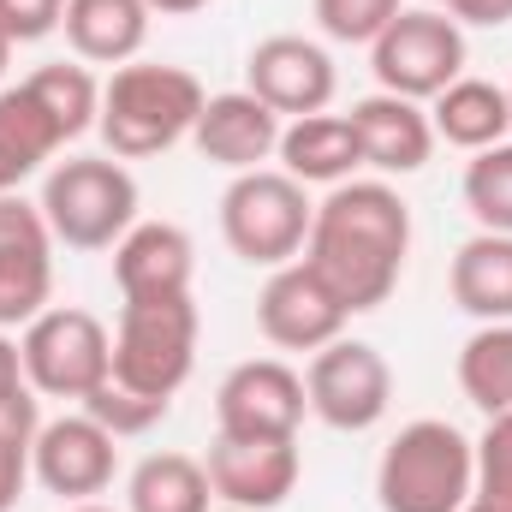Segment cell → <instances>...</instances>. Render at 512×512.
Segmentation results:
<instances>
[{
  "label": "cell",
  "mask_w": 512,
  "mask_h": 512,
  "mask_svg": "<svg viewBox=\"0 0 512 512\" xmlns=\"http://www.w3.org/2000/svg\"><path fill=\"white\" fill-rule=\"evenodd\" d=\"M370 66L387 96L435 102L453 78H465V30L441 6H399V18L370 42Z\"/></svg>",
  "instance_id": "cell-8"
},
{
  "label": "cell",
  "mask_w": 512,
  "mask_h": 512,
  "mask_svg": "<svg viewBox=\"0 0 512 512\" xmlns=\"http://www.w3.org/2000/svg\"><path fill=\"white\" fill-rule=\"evenodd\" d=\"M66 18V0H0V30L12 42H42Z\"/></svg>",
  "instance_id": "cell-32"
},
{
  "label": "cell",
  "mask_w": 512,
  "mask_h": 512,
  "mask_svg": "<svg viewBox=\"0 0 512 512\" xmlns=\"http://www.w3.org/2000/svg\"><path fill=\"white\" fill-rule=\"evenodd\" d=\"M280 173H292L298 185H346L352 167H364L358 155V137L346 114H310V120H292L280 131Z\"/></svg>",
  "instance_id": "cell-20"
},
{
  "label": "cell",
  "mask_w": 512,
  "mask_h": 512,
  "mask_svg": "<svg viewBox=\"0 0 512 512\" xmlns=\"http://www.w3.org/2000/svg\"><path fill=\"white\" fill-rule=\"evenodd\" d=\"M30 393H36V387L24 382V358H18V346L0 334V411L18 405V399H30Z\"/></svg>",
  "instance_id": "cell-34"
},
{
  "label": "cell",
  "mask_w": 512,
  "mask_h": 512,
  "mask_svg": "<svg viewBox=\"0 0 512 512\" xmlns=\"http://www.w3.org/2000/svg\"><path fill=\"white\" fill-rule=\"evenodd\" d=\"M310 221H316V203L304 197V185L292 173H274V167L239 173L221 197V239L251 268H280V262L304 256Z\"/></svg>",
  "instance_id": "cell-6"
},
{
  "label": "cell",
  "mask_w": 512,
  "mask_h": 512,
  "mask_svg": "<svg viewBox=\"0 0 512 512\" xmlns=\"http://www.w3.org/2000/svg\"><path fill=\"white\" fill-rule=\"evenodd\" d=\"M465 209L483 233H512V143L483 149L465 167Z\"/></svg>",
  "instance_id": "cell-27"
},
{
  "label": "cell",
  "mask_w": 512,
  "mask_h": 512,
  "mask_svg": "<svg viewBox=\"0 0 512 512\" xmlns=\"http://www.w3.org/2000/svg\"><path fill=\"white\" fill-rule=\"evenodd\" d=\"M131 512H209L215 489L191 453H149L126 483Z\"/></svg>",
  "instance_id": "cell-24"
},
{
  "label": "cell",
  "mask_w": 512,
  "mask_h": 512,
  "mask_svg": "<svg viewBox=\"0 0 512 512\" xmlns=\"http://www.w3.org/2000/svg\"><path fill=\"white\" fill-rule=\"evenodd\" d=\"M245 90L256 102H268L280 120L328 114V102H334V60H328V48H316L304 36H268L245 60Z\"/></svg>",
  "instance_id": "cell-14"
},
{
  "label": "cell",
  "mask_w": 512,
  "mask_h": 512,
  "mask_svg": "<svg viewBox=\"0 0 512 512\" xmlns=\"http://www.w3.org/2000/svg\"><path fill=\"white\" fill-rule=\"evenodd\" d=\"M203 102L209 96H203L197 72L167 66V60H131V66H120L102 84V120H96V131H102L108 155L143 161V155H161L179 137H191Z\"/></svg>",
  "instance_id": "cell-2"
},
{
  "label": "cell",
  "mask_w": 512,
  "mask_h": 512,
  "mask_svg": "<svg viewBox=\"0 0 512 512\" xmlns=\"http://www.w3.org/2000/svg\"><path fill=\"white\" fill-rule=\"evenodd\" d=\"M36 429H42V423H36V393L0 411V512L18 507V495H24V483H30Z\"/></svg>",
  "instance_id": "cell-29"
},
{
  "label": "cell",
  "mask_w": 512,
  "mask_h": 512,
  "mask_svg": "<svg viewBox=\"0 0 512 512\" xmlns=\"http://www.w3.org/2000/svg\"><path fill=\"white\" fill-rule=\"evenodd\" d=\"M66 512H114V507H102V501H72Z\"/></svg>",
  "instance_id": "cell-36"
},
{
  "label": "cell",
  "mask_w": 512,
  "mask_h": 512,
  "mask_svg": "<svg viewBox=\"0 0 512 512\" xmlns=\"http://www.w3.org/2000/svg\"><path fill=\"white\" fill-rule=\"evenodd\" d=\"M280 114L268 102H256L251 90H227V96H209L197 126H191V143L203 149V161L215 167H233V173H256L274 149H280Z\"/></svg>",
  "instance_id": "cell-16"
},
{
  "label": "cell",
  "mask_w": 512,
  "mask_h": 512,
  "mask_svg": "<svg viewBox=\"0 0 512 512\" xmlns=\"http://www.w3.org/2000/svg\"><path fill=\"white\" fill-rule=\"evenodd\" d=\"M507 96H512V90H507Z\"/></svg>",
  "instance_id": "cell-41"
},
{
  "label": "cell",
  "mask_w": 512,
  "mask_h": 512,
  "mask_svg": "<svg viewBox=\"0 0 512 512\" xmlns=\"http://www.w3.org/2000/svg\"><path fill=\"white\" fill-rule=\"evenodd\" d=\"M114 465H120V447L114 435L78 411V417H54L36 429V447H30V477L60 495V501H96L108 483H114Z\"/></svg>",
  "instance_id": "cell-13"
},
{
  "label": "cell",
  "mask_w": 512,
  "mask_h": 512,
  "mask_svg": "<svg viewBox=\"0 0 512 512\" xmlns=\"http://www.w3.org/2000/svg\"><path fill=\"white\" fill-rule=\"evenodd\" d=\"M149 6L143 0H66V42L84 66H131L143 36H149Z\"/></svg>",
  "instance_id": "cell-19"
},
{
  "label": "cell",
  "mask_w": 512,
  "mask_h": 512,
  "mask_svg": "<svg viewBox=\"0 0 512 512\" xmlns=\"http://www.w3.org/2000/svg\"><path fill=\"white\" fill-rule=\"evenodd\" d=\"M405 0H316V24L334 42H376Z\"/></svg>",
  "instance_id": "cell-31"
},
{
  "label": "cell",
  "mask_w": 512,
  "mask_h": 512,
  "mask_svg": "<svg viewBox=\"0 0 512 512\" xmlns=\"http://www.w3.org/2000/svg\"><path fill=\"white\" fill-rule=\"evenodd\" d=\"M471 489H477V447L441 417L405 423L376 465L382 512H459Z\"/></svg>",
  "instance_id": "cell-3"
},
{
  "label": "cell",
  "mask_w": 512,
  "mask_h": 512,
  "mask_svg": "<svg viewBox=\"0 0 512 512\" xmlns=\"http://www.w3.org/2000/svg\"><path fill=\"white\" fill-rule=\"evenodd\" d=\"M54 298V233L42 203L0 197V328H30Z\"/></svg>",
  "instance_id": "cell-12"
},
{
  "label": "cell",
  "mask_w": 512,
  "mask_h": 512,
  "mask_svg": "<svg viewBox=\"0 0 512 512\" xmlns=\"http://www.w3.org/2000/svg\"><path fill=\"white\" fill-rule=\"evenodd\" d=\"M429 126H435V137H447L453 149L483 155V149L507 143V131H512V96L501 90V84H489V78H453V84L435 96Z\"/></svg>",
  "instance_id": "cell-21"
},
{
  "label": "cell",
  "mask_w": 512,
  "mask_h": 512,
  "mask_svg": "<svg viewBox=\"0 0 512 512\" xmlns=\"http://www.w3.org/2000/svg\"><path fill=\"white\" fill-rule=\"evenodd\" d=\"M453 304L477 322H512V233H477L453 256Z\"/></svg>",
  "instance_id": "cell-22"
},
{
  "label": "cell",
  "mask_w": 512,
  "mask_h": 512,
  "mask_svg": "<svg viewBox=\"0 0 512 512\" xmlns=\"http://www.w3.org/2000/svg\"><path fill=\"white\" fill-rule=\"evenodd\" d=\"M60 143H66V137L54 131V120L42 114V102H36L24 84L0 90V197L18 191Z\"/></svg>",
  "instance_id": "cell-23"
},
{
  "label": "cell",
  "mask_w": 512,
  "mask_h": 512,
  "mask_svg": "<svg viewBox=\"0 0 512 512\" xmlns=\"http://www.w3.org/2000/svg\"><path fill=\"white\" fill-rule=\"evenodd\" d=\"M6 60H12V36L0 30V72H6Z\"/></svg>",
  "instance_id": "cell-37"
},
{
  "label": "cell",
  "mask_w": 512,
  "mask_h": 512,
  "mask_svg": "<svg viewBox=\"0 0 512 512\" xmlns=\"http://www.w3.org/2000/svg\"><path fill=\"white\" fill-rule=\"evenodd\" d=\"M346 322H352V310L334 298V286L304 256L280 262L256 298V328L274 352H322L346 334Z\"/></svg>",
  "instance_id": "cell-10"
},
{
  "label": "cell",
  "mask_w": 512,
  "mask_h": 512,
  "mask_svg": "<svg viewBox=\"0 0 512 512\" xmlns=\"http://www.w3.org/2000/svg\"><path fill=\"white\" fill-rule=\"evenodd\" d=\"M453 24H477V30H501L512 24V0H447L441 6Z\"/></svg>",
  "instance_id": "cell-33"
},
{
  "label": "cell",
  "mask_w": 512,
  "mask_h": 512,
  "mask_svg": "<svg viewBox=\"0 0 512 512\" xmlns=\"http://www.w3.org/2000/svg\"><path fill=\"white\" fill-rule=\"evenodd\" d=\"M221 512H245V507H221Z\"/></svg>",
  "instance_id": "cell-40"
},
{
  "label": "cell",
  "mask_w": 512,
  "mask_h": 512,
  "mask_svg": "<svg viewBox=\"0 0 512 512\" xmlns=\"http://www.w3.org/2000/svg\"><path fill=\"white\" fill-rule=\"evenodd\" d=\"M459 512H501V507H489V501H477V495H471V501H465Z\"/></svg>",
  "instance_id": "cell-38"
},
{
  "label": "cell",
  "mask_w": 512,
  "mask_h": 512,
  "mask_svg": "<svg viewBox=\"0 0 512 512\" xmlns=\"http://www.w3.org/2000/svg\"><path fill=\"white\" fill-rule=\"evenodd\" d=\"M477 501L512 512V411L507 417H489L483 441H477Z\"/></svg>",
  "instance_id": "cell-30"
},
{
  "label": "cell",
  "mask_w": 512,
  "mask_h": 512,
  "mask_svg": "<svg viewBox=\"0 0 512 512\" xmlns=\"http://www.w3.org/2000/svg\"><path fill=\"white\" fill-rule=\"evenodd\" d=\"M197 298H126L120 304V328H114V382L173 399L197 370Z\"/></svg>",
  "instance_id": "cell-5"
},
{
  "label": "cell",
  "mask_w": 512,
  "mask_h": 512,
  "mask_svg": "<svg viewBox=\"0 0 512 512\" xmlns=\"http://www.w3.org/2000/svg\"><path fill=\"white\" fill-rule=\"evenodd\" d=\"M423 6H447V0H423Z\"/></svg>",
  "instance_id": "cell-39"
},
{
  "label": "cell",
  "mask_w": 512,
  "mask_h": 512,
  "mask_svg": "<svg viewBox=\"0 0 512 512\" xmlns=\"http://www.w3.org/2000/svg\"><path fill=\"white\" fill-rule=\"evenodd\" d=\"M149 12H161V18H191V12H203L209 0H143Z\"/></svg>",
  "instance_id": "cell-35"
},
{
  "label": "cell",
  "mask_w": 512,
  "mask_h": 512,
  "mask_svg": "<svg viewBox=\"0 0 512 512\" xmlns=\"http://www.w3.org/2000/svg\"><path fill=\"white\" fill-rule=\"evenodd\" d=\"M304 393H310V411L340 429V435H364L376 429L393 405V370L376 346L364 340H334L322 352H310V370H304Z\"/></svg>",
  "instance_id": "cell-9"
},
{
  "label": "cell",
  "mask_w": 512,
  "mask_h": 512,
  "mask_svg": "<svg viewBox=\"0 0 512 512\" xmlns=\"http://www.w3.org/2000/svg\"><path fill=\"white\" fill-rule=\"evenodd\" d=\"M459 387L483 417L512 411V322H483L459 352Z\"/></svg>",
  "instance_id": "cell-25"
},
{
  "label": "cell",
  "mask_w": 512,
  "mask_h": 512,
  "mask_svg": "<svg viewBox=\"0 0 512 512\" xmlns=\"http://www.w3.org/2000/svg\"><path fill=\"white\" fill-rule=\"evenodd\" d=\"M42 221L66 251H114L137 227V179L120 155H72L42 185Z\"/></svg>",
  "instance_id": "cell-4"
},
{
  "label": "cell",
  "mask_w": 512,
  "mask_h": 512,
  "mask_svg": "<svg viewBox=\"0 0 512 512\" xmlns=\"http://www.w3.org/2000/svg\"><path fill=\"white\" fill-rule=\"evenodd\" d=\"M304 411H310L304 376L292 364H280V358L239 364L215 393V423L233 441H298Z\"/></svg>",
  "instance_id": "cell-11"
},
{
  "label": "cell",
  "mask_w": 512,
  "mask_h": 512,
  "mask_svg": "<svg viewBox=\"0 0 512 512\" xmlns=\"http://www.w3.org/2000/svg\"><path fill=\"white\" fill-rule=\"evenodd\" d=\"M191 274H197L191 233L173 221H137L114 245L120 298H179V292H191Z\"/></svg>",
  "instance_id": "cell-17"
},
{
  "label": "cell",
  "mask_w": 512,
  "mask_h": 512,
  "mask_svg": "<svg viewBox=\"0 0 512 512\" xmlns=\"http://www.w3.org/2000/svg\"><path fill=\"white\" fill-rule=\"evenodd\" d=\"M352 137H358V155H364V167H376V173H417V167H429V155H435V126H429V114L417 108V102H405V96H364L352 114Z\"/></svg>",
  "instance_id": "cell-18"
},
{
  "label": "cell",
  "mask_w": 512,
  "mask_h": 512,
  "mask_svg": "<svg viewBox=\"0 0 512 512\" xmlns=\"http://www.w3.org/2000/svg\"><path fill=\"white\" fill-rule=\"evenodd\" d=\"M203 471H209L215 501L245 507V512H274L298 489V441H233V435H215Z\"/></svg>",
  "instance_id": "cell-15"
},
{
  "label": "cell",
  "mask_w": 512,
  "mask_h": 512,
  "mask_svg": "<svg viewBox=\"0 0 512 512\" xmlns=\"http://www.w3.org/2000/svg\"><path fill=\"white\" fill-rule=\"evenodd\" d=\"M405 256H411V203L393 185L352 179L316 203L304 262L334 286V298L352 316L393 298Z\"/></svg>",
  "instance_id": "cell-1"
},
{
  "label": "cell",
  "mask_w": 512,
  "mask_h": 512,
  "mask_svg": "<svg viewBox=\"0 0 512 512\" xmlns=\"http://www.w3.org/2000/svg\"><path fill=\"white\" fill-rule=\"evenodd\" d=\"M24 90L42 102V114L54 120V131H60L66 143L84 137V131L102 120V84L90 78V66H66V60L36 66V72L24 78Z\"/></svg>",
  "instance_id": "cell-26"
},
{
  "label": "cell",
  "mask_w": 512,
  "mask_h": 512,
  "mask_svg": "<svg viewBox=\"0 0 512 512\" xmlns=\"http://www.w3.org/2000/svg\"><path fill=\"white\" fill-rule=\"evenodd\" d=\"M78 405H84V411H90V417H96V423H102V429L114 435V441H126V435H149V429H155V423H161V417L173 411V399L137 393V387L114 382V376L96 387L90 399H78Z\"/></svg>",
  "instance_id": "cell-28"
},
{
  "label": "cell",
  "mask_w": 512,
  "mask_h": 512,
  "mask_svg": "<svg viewBox=\"0 0 512 512\" xmlns=\"http://www.w3.org/2000/svg\"><path fill=\"white\" fill-rule=\"evenodd\" d=\"M18 358H24V382L36 393H48V399H90L114 376V334L102 328V316L60 304V310H42L24 328Z\"/></svg>",
  "instance_id": "cell-7"
}]
</instances>
